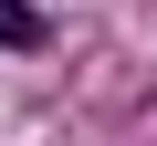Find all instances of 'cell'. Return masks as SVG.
Returning <instances> with one entry per match:
<instances>
[{
  "instance_id": "1",
  "label": "cell",
  "mask_w": 157,
  "mask_h": 146,
  "mask_svg": "<svg viewBox=\"0 0 157 146\" xmlns=\"http://www.w3.org/2000/svg\"><path fill=\"white\" fill-rule=\"evenodd\" d=\"M0 42H11V52L42 42V11H32V0H0Z\"/></svg>"
}]
</instances>
